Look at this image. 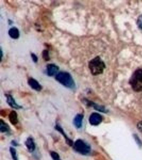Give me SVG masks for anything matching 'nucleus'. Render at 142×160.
Masks as SVG:
<instances>
[{
    "mask_svg": "<svg viewBox=\"0 0 142 160\" xmlns=\"http://www.w3.org/2000/svg\"><path fill=\"white\" fill-rule=\"evenodd\" d=\"M89 67L92 75H98L103 73L105 65L101 58L97 56L89 62Z\"/></svg>",
    "mask_w": 142,
    "mask_h": 160,
    "instance_id": "nucleus-1",
    "label": "nucleus"
},
{
    "mask_svg": "<svg viewBox=\"0 0 142 160\" xmlns=\"http://www.w3.org/2000/svg\"><path fill=\"white\" fill-rule=\"evenodd\" d=\"M129 84L135 91H142V69H137L134 72L130 78Z\"/></svg>",
    "mask_w": 142,
    "mask_h": 160,
    "instance_id": "nucleus-2",
    "label": "nucleus"
},
{
    "mask_svg": "<svg viewBox=\"0 0 142 160\" xmlns=\"http://www.w3.org/2000/svg\"><path fill=\"white\" fill-rule=\"evenodd\" d=\"M56 79L60 84L69 88H74L75 83L72 76L68 72H60L56 75Z\"/></svg>",
    "mask_w": 142,
    "mask_h": 160,
    "instance_id": "nucleus-3",
    "label": "nucleus"
},
{
    "mask_svg": "<svg viewBox=\"0 0 142 160\" xmlns=\"http://www.w3.org/2000/svg\"><path fill=\"white\" fill-rule=\"evenodd\" d=\"M72 146L76 152L83 155H88L91 151V147L89 144L80 139L76 140Z\"/></svg>",
    "mask_w": 142,
    "mask_h": 160,
    "instance_id": "nucleus-4",
    "label": "nucleus"
},
{
    "mask_svg": "<svg viewBox=\"0 0 142 160\" xmlns=\"http://www.w3.org/2000/svg\"><path fill=\"white\" fill-rule=\"evenodd\" d=\"M103 121V116L99 113H93L89 117V122L91 125L97 126Z\"/></svg>",
    "mask_w": 142,
    "mask_h": 160,
    "instance_id": "nucleus-5",
    "label": "nucleus"
},
{
    "mask_svg": "<svg viewBox=\"0 0 142 160\" xmlns=\"http://www.w3.org/2000/svg\"><path fill=\"white\" fill-rule=\"evenodd\" d=\"M5 96L6 97V102L11 107L16 109H19L22 108V107L16 103L15 99L13 98V97L11 94H6Z\"/></svg>",
    "mask_w": 142,
    "mask_h": 160,
    "instance_id": "nucleus-6",
    "label": "nucleus"
},
{
    "mask_svg": "<svg viewBox=\"0 0 142 160\" xmlns=\"http://www.w3.org/2000/svg\"><path fill=\"white\" fill-rule=\"evenodd\" d=\"M28 83L31 88L37 91H40L42 89V86L39 84V82H38L37 80L32 78H31L28 79Z\"/></svg>",
    "mask_w": 142,
    "mask_h": 160,
    "instance_id": "nucleus-7",
    "label": "nucleus"
},
{
    "mask_svg": "<svg viewBox=\"0 0 142 160\" xmlns=\"http://www.w3.org/2000/svg\"><path fill=\"white\" fill-rule=\"evenodd\" d=\"M25 145L27 147V150L31 153H33L35 151L36 149V145L35 142L31 137H28L27 138L25 143Z\"/></svg>",
    "mask_w": 142,
    "mask_h": 160,
    "instance_id": "nucleus-8",
    "label": "nucleus"
},
{
    "mask_svg": "<svg viewBox=\"0 0 142 160\" xmlns=\"http://www.w3.org/2000/svg\"><path fill=\"white\" fill-rule=\"evenodd\" d=\"M83 119L84 116L82 114H78L75 117L73 120V123L77 129H80L82 127Z\"/></svg>",
    "mask_w": 142,
    "mask_h": 160,
    "instance_id": "nucleus-9",
    "label": "nucleus"
},
{
    "mask_svg": "<svg viewBox=\"0 0 142 160\" xmlns=\"http://www.w3.org/2000/svg\"><path fill=\"white\" fill-rule=\"evenodd\" d=\"M55 129H56L60 133L62 134V135H63L64 138H65L67 144H68V145H70V146H73L74 143H73V142H72L71 140L69 138H68V137H67L66 133L64 131V129H62V128L61 127V126H60V125L56 124V127H55Z\"/></svg>",
    "mask_w": 142,
    "mask_h": 160,
    "instance_id": "nucleus-10",
    "label": "nucleus"
},
{
    "mask_svg": "<svg viewBox=\"0 0 142 160\" xmlns=\"http://www.w3.org/2000/svg\"><path fill=\"white\" fill-rule=\"evenodd\" d=\"M86 101V104L87 105H89V106L92 107H93L95 109H96L97 111H99V112H103V113H106L107 112V111L106 110L105 107L101 105H97L95 103L90 101Z\"/></svg>",
    "mask_w": 142,
    "mask_h": 160,
    "instance_id": "nucleus-11",
    "label": "nucleus"
},
{
    "mask_svg": "<svg viewBox=\"0 0 142 160\" xmlns=\"http://www.w3.org/2000/svg\"><path fill=\"white\" fill-rule=\"evenodd\" d=\"M59 70L58 66L53 64H50L47 65V73L49 76H53L56 74Z\"/></svg>",
    "mask_w": 142,
    "mask_h": 160,
    "instance_id": "nucleus-12",
    "label": "nucleus"
},
{
    "mask_svg": "<svg viewBox=\"0 0 142 160\" xmlns=\"http://www.w3.org/2000/svg\"><path fill=\"white\" fill-rule=\"evenodd\" d=\"M9 120L13 125H16L18 123V114L16 111H13L11 112L9 115Z\"/></svg>",
    "mask_w": 142,
    "mask_h": 160,
    "instance_id": "nucleus-13",
    "label": "nucleus"
},
{
    "mask_svg": "<svg viewBox=\"0 0 142 160\" xmlns=\"http://www.w3.org/2000/svg\"><path fill=\"white\" fill-rule=\"evenodd\" d=\"M9 35L13 39H17L20 36V33L18 29L13 27L11 28L9 31Z\"/></svg>",
    "mask_w": 142,
    "mask_h": 160,
    "instance_id": "nucleus-14",
    "label": "nucleus"
},
{
    "mask_svg": "<svg viewBox=\"0 0 142 160\" xmlns=\"http://www.w3.org/2000/svg\"><path fill=\"white\" fill-rule=\"evenodd\" d=\"M10 127H9L8 124L2 120H0V131L2 133H5L10 131Z\"/></svg>",
    "mask_w": 142,
    "mask_h": 160,
    "instance_id": "nucleus-15",
    "label": "nucleus"
},
{
    "mask_svg": "<svg viewBox=\"0 0 142 160\" xmlns=\"http://www.w3.org/2000/svg\"><path fill=\"white\" fill-rule=\"evenodd\" d=\"M10 152L11 155L13 160H18V156L16 154V150L15 149V148L11 147L10 148Z\"/></svg>",
    "mask_w": 142,
    "mask_h": 160,
    "instance_id": "nucleus-16",
    "label": "nucleus"
},
{
    "mask_svg": "<svg viewBox=\"0 0 142 160\" xmlns=\"http://www.w3.org/2000/svg\"><path fill=\"white\" fill-rule=\"evenodd\" d=\"M50 155L51 156L53 160H61L60 158V155L56 152H54V151H51Z\"/></svg>",
    "mask_w": 142,
    "mask_h": 160,
    "instance_id": "nucleus-17",
    "label": "nucleus"
},
{
    "mask_svg": "<svg viewBox=\"0 0 142 160\" xmlns=\"http://www.w3.org/2000/svg\"><path fill=\"white\" fill-rule=\"evenodd\" d=\"M42 57L46 61H49L50 59L49 53L46 50H44L42 52Z\"/></svg>",
    "mask_w": 142,
    "mask_h": 160,
    "instance_id": "nucleus-18",
    "label": "nucleus"
},
{
    "mask_svg": "<svg viewBox=\"0 0 142 160\" xmlns=\"http://www.w3.org/2000/svg\"><path fill=\"white\" fill-rule=\"evenodd\" d=\"M137 25L140 29H142V14L138 17L137 21Z\"/></svg>",
    "mask_w": 142,
    "mask_h": 160,
    "instance_id": "nucleus-19",
    "label": "nucleus"
},
{
    "mask_svg": "<svg viewBox=\"0 0 142 160\" xmlns=\"http://www.w3.org/2000/svg\"><path fill=\"white\" fill-rule=\"evenodd\" d=\"M31 56L33 62L37 63V61H38V58H37V55H36L34 53H31Z\"/></svg>",
    "mask_w": 142,
    "mask_h": 160,
    "instance_id": "nucleus-20",
    "label": "nucleus"
},
{
    "mask_svg": "<svg viewBox=\"0 0 142 160\" xmlns=\"http://www.w3.org/2000/svg\"><path fill=\"white\" fill-rule=\"evenodd\" d=\"M137 128L139 130V131L142 133V121H140L138 122L137 125Z\"/></svg>",
    "mask_w": 142,
    "mask_h": 160,
    "instance_id": "nucleus-21",
    "label": "nucleus"
},
{
    "mask_svg": "<svg viewBox=\"0 0 142 160\" xmlns=\"http://www.w3.org/2000/svg\"><path fill=\"white\" fill-rule=\"evenodd\" d=\"M12 144H13V146H18V144L16 143V142H15V140H13V142H12Z\"/></svg>",
    "mask_w": 142,
    "mask_h": 160,
    "instance_id": "nucleus-22",
    "label": "nucleus"
}]
</instances>
